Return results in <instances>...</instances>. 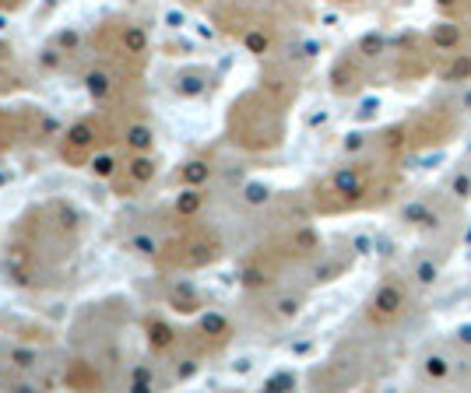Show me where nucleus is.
<instances>
[{
  "mask_svg": "<svg viewBox=\"0 0 471 393\" xmlns=\"http://www.w3.org/2000/svg\"><path fill=\"white\" fill-rule=\"evenodd\" d=\"M401 309H404V288H401L397 281H383V284L376 288L373 302H369V316H373L376 323H390Z\"/></svg>",
  "mask_w": 471,
  "mask_h": 393,
  "instance_id": "f257e3e1",
  "label": "nucleus"
},
{
  "mask_svg": "<svg viewBox=\"0 0 471 393\" xmlns=\"http://www.w3.org/2000/svg\"><path fill=\"white\" fill-rule=\"evenodd\" d=\"M432 39H436V46H443V50H450V46L457 43V29H453V25H439V29L432 32Z\"/></svg>",
  "mask_w": 471,
  "mask_h": 393,
  "instance_id": "39448f33",
  "label": "nucleus"
},
{
  "mask_svg": "<svg viewBox=\"0 0 471 393\" xmlns=\"http://www.w3.org/2000/svg\"><path fill=\"white\" fill-rule=\"evenodd\" d=\"M471 78V57H457L446 71H443V81H467Z\"/></svg>",
  "mask_w": 471,
  "mask_h": 393,
  "instance_id": "7ed1b4c3",
  "label": "nucleus"
},
{
  "mask_svg": "<svg viewBox=\"0 0 471 393\" xmlns=\"http://www.w3.org/2000/svg\"><path fill=\"white\" fill-rule=\"evenodd\" d=\"M446 372H450V358L446 354H429L425 358V375L429 379H443Z\"/></svg>",
  "mask_w": 471,
  "mask_h": 393,
  "instance_id": "20e7f679",
  "label": "nucleus"
},
{
  "mask_svg": "<svg viewBox=\"0 0 471 393\" xmlns=\"http://www.w3.org/2000/svg\"><path fill=\"white\" fill-rule=\"evenodd\" d=\"M436 274H439V270H436V263H429V260H422V263H418V270H415V277H418L422 284H432V281H436Z\"/></svg>",
  "mask_w": 471,
  "mask_h": 393,
  "instance_id": "423d86ee",
  "label": "nucleus"
},
{
  "mask_svg": "<svg viewBox=\"0 0 471 393\" xmlns=\"http://www.w3.org/2000/svg\"><path fill=\"white\" fill-rule=\"evenodd\" d=\"M436 4H439V8H446V11H450V8H453V4H457V0H436Z\"/></svg>",
  "mask_w": 471,
  "mask_h": 393,
  "instance_id": "9d476101",
  "label": "nucleus"
},
{
  "mask_svg": "<svg viewBox=\"0 0 471 393\" xmlns=\"http://www.w3.org/2000/svg\"><path fill=\"white\" fill-rule=\"evenodd\" d=\"M130 144L144 151V148H151V134H148L144 127H134V130H130Z\"/></svg>",
  "mask_w": 471,
  "mask_h": 393,
  "instance_id": "0eeeda50",
  "label": "nucleus"
},
{
  "mask_svg": "<svg viewBox=\"0 0 471 393\" xmlns=\"http://www.w3.org/2000/svg\"><path fill=\"white\" fill-rule=\"evenodd\" d=\"M457 333H460V340H464V344H471V326H460Z\"/></svg>",
  "mask_w": 471,
  "mask_h": 393,
  "instance_id": "1a4fd4ad",
  "label": "nucleus"
},
{
  "mask_svg": "<svg viewBox=\"0 0 471 393\" xmlns=\"http://www.w3.org/2000/svg\"><path fill=\"white\" fill-rule=\"evenodd\" d=\"M334 190L345 193V197H359V193H362V176H359L355 169H341V172L334 176Z\"/></svg>",
  "mask_w": 471,
  "mask_h": 393,
  "instance_id": "f03ea898",
  "label": "nucleus"
},
{
  "mask_svg": "<svg viewBox=\"0 0 471 393\" xmlns=\"http://www.w3.org/2000/svg\"><path fill=\"white\" fill-rule=\"evenodd\" d=\"M453 193L464 200V197L471 193V176H464V172H460V176H457V183H453Z\"/></svg>",
  "mask_w": 471,
  "mask_h": 393,
  "instance_id": "6e6552de",
  "label": "nucleus"
}]
</instances>
